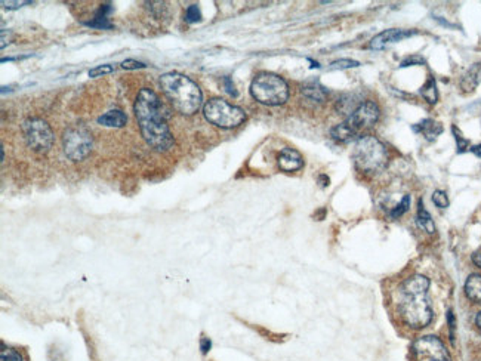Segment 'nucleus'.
Wrapping results in <instances>:
<instances>
[{
	"label": "nucleus",
	"instance_id": "obj_1",
	"mask_svg": "<svg viewBox=\"0 0 481 361\" xmlns=\"http://www.w3.org/2000/svg\"><path fill=\"white\" fill-rule=\"evenodd\" d=\"M135 116L141 134L150 147L158 151H166L174 146V137L162 114L159 96L151 89L144 87L140 91L135 101Z\"/></svg>",
	"mask_w": 481,
	"mask_h": 361
},
{
	"label": "nucleus",
	"instance_id": "obj_2",
	"mask_svg": "<svg viewBox=\"0 0 481 361\" xmlns=\"http://www.w3.org/2000/svg\"><path fill=\"white\" fill-rule=\"evenodd\" d=\"M428 289L430 280L421 274L412 276L401 284L398 310L403 322L412 329H423L432 320Z\"/></svg>",
	"mask_w": 481,
	"mask_h": 361
},
{
	"label": "nucleus",
	"instance_id": "obj_3",
	"mask_svg": "<svg viewBox=\"0 0 481 361\" xmlns=\"http://www.w3.org/2000/svg\"><path fill=\"white\" fill-rule=\"evenodd\" d=\"M160 86L178 112L184 116L194 114L201 105V91L192 79L181 73H166Z\"/></svg>",
	"mask_w": 481,
	"mask_h": 361
},
{
	"label": "nucleus",
	"instance_id": "obj_4",
	"mask_svg": "<svg viewBox=\"0 0 481 361\" xmlns=\"http://www.w3.org/2000/svg\"><path fill=\"white\" fill-rule=\"evenodd\" d=\"M353 159L359 170L366 173L381 172L388 163V151L381 141L371 135L357 139Z\"/></svg>",
	"mask_w": 481,
	"mask_h": 361
},
{
	"label": "nucleus",
	"instance_id": "obj_5",
	"mask_svg": "<svg viewBox=\"0 0 481 361\" xmlns=\"http://www.w3.org/2000/svg\"><path fill=\"white\" fill-rule=\"evenodd\" d=\"M378 118L379 107L373 101H364L344 123L335 126L330 134L337 141L348 142L359 137L364 129L372 127L378 122Z\"/></svg>",
	"mask_w": 481,
	"mask_h": 361
},
{
	"label": "nucleus",
	"instance_id": "obj_6",
	"mask_svg": "<svg viewBox=\"0 0 481 361\" xmlns=\"http://www.w3.org/2000/svg\"><path fill=\"white\" fill-rule=\"evenodd\" d=\"M251 94L261 104L282 105L289 98V87L280 76L273 73H261L253 79L251 85Z\"/></svg>",
	"mask_w": 481,
	"mask_h": 361
},
{
	"label": "nucleus",
	"instance_id": "obj_7",
	"mask_svg": "<svg viewBox=\"0 0 481 361\" xmlns=\"http://www.w3.org/2000/svg\"><path fill=\"white\" fill-rule=\"evenodd\" d=\"M203 113L212 125L223 129L236 127L242 125L246 118V114L242 108L231 105L226 100H221V98H212V100H209L205 104Z\"/></svg>",
	"mask_w": 481,
	"mask_h": 361
},
{
	"label": "nucleus",
	"instance_id": "obj_8",
	"mask_svg": "<svg viewBox=\"0 0 481 361\" xmlns=\"http://www.w3.org/2000/svg\"><path fill=\"white\" fill-rule=\"evenodd\" d=\"M92 148V135L83 126L71 127L64 135V151L74 161L83 160Z\"/></svg>",
	"mask_w": 481,
	"mask_h": 361
},
{
	"label": "nucleus",
	"instance_id": "obj_9",
	"mask_svg": "<svg viewBox=\"0 0 481 361\" xmlns=\"http://www.w3.org/2000/svg\"><path fill=\"white\" fill-rule=\"evenodd\" d=\"M24 134L31 150L47 152L53 144V134L47 122L40 118H31L24 123Z\"/></svg>",
	"mask_w": 481,
	"mask_h": 361
},
{
	"label": "nucleus",
	"instance_id": "obj_10",
	"mask_svg": "<svg viewBox=\"0 0 481 361\" xmlns=\"http://www.w3.org/2000/svg\"><path fill=\"white\" fill-rule=\"evenodd\" d=\"M416 361H452L449 351L437 336H422L413 344Z\"/></svg>",
	"mask_w": 481,
	"mask_h": 361
},
{
	"label": "nucleus",
	"instance_id": "obj_11",
	"mask_svg": "<svg viewBox=\"0 0 481 361\" xmlns=\"http://www.w3.org/2000/svg\"><path fill=\"white\" fill-rule=\"evenodd\" d=\"M416 31L413 30H401V28H391L385 30L382 33H379L378 36H375L371 42L372 49H384L387 48L389 43H396L403 39H407L410 36H415Z\"/></svg>",
	"mask_w": 481,
	"mask_h": 361
},
{
	"label": "nucleus",
	"instance_id": "obj_12",
	"mask_svg": "<svg viewBox=\"0 0 481 361\" xmlns=\"http://www.w3.org/2000/svg\"><path fill=\"white\" fill-rule=\"evenodd\" d=\"M304 166V160L302 156L294 148H283L278 155V168L285 172H295Z\"/></svg>",
	"mask_w": 481,
	"mask_h": 361
},
{
	"label": "nucleus",
	"instance_id": "obj_13",
	"mask_svg": "<svg viewBox=\"0 0 481 361\" xmlns=\"http://www.w3.org/2000/svg\"><path fill=\"white\" fill-rule=\"evenodd\" d=\"M413 130H415V132H418V134H422L428 141H434L443 132V126L439 122H435V120L427 118V120H422L421 123L413 126Z\"/></svg>",
	"mask_w": 481,
	"mask_h": 361
},
{
	"label": "nucleus",
	"instance_id": "obj_14",
	"mask_svg": "<svg viewBox=\"0 0 481 361\" xmlns=\"http://www.w3.org/2000/svg\"><path fill=\"white\" fill-rule=\"evenodd\" d=\"M481 83V64H474L461 80V87L464 92H473Z\"/></svg>",
	"mask_w": 481,
	"mask_h": 361
},
{
	"label": "nucleus",
	"instance_id": "obj_15",
	"mask_svg": "<svg viewBox=\"0 0 481 361\" xmlns=\"http://www.w3.org/2000/svg\"><path fill=\"white\" fill-rule=\"evenodd\" d=\"M128 122L126 114L120 110H111L101 117H98V123L107 127H123Z\"/></svg>",
	"mask_w": 481,
	"mask_h": 361
},
{
	"label": "nucleus",
	"instance_id": "obj_16",
	"mask_svg": "<svg viewBox=\"0 0 481 361\" xmlns=\"http://www.w3.org/2000/svg\"><path fill=\"white\" fill-rule=\"evenodd\" d=\"M465 294L468 299L475 303H481V276L471 274L465 281Z\"/></svg>",
	"mask_w": 481,
	"mask_h": 361
},
{
	"label": "nucleus",
	"instance_id": "obj_17",
	"mask_svg": "<svg viewBox=\"0 0 481 361\" xmlns=\"http://www.w3.org/2000/svg\"><path fill=\"white\" fill-rule=\"evenodd\" d=\"M302 94H304L308 100L316 101V103H323L324 100H326V95H328L326 89H324V87L316 80L308 82L302 86Z\"/></svg>",
	"mask_w": 481,
	"mask_h": 361
},
{
	"label": "nucleus",
	"instance_id": "obj_18",
	"mask_svg": "<svg viewBox=\"0 0 481 361\" xmlns=\"http://www.w3.org/2000/svg\"><path fill=\"white\" fill-rule=\"evenodd\" d=\"M416 224L421 229H423L425 233L428 234H434L435 233V224L432 221L431 215L428 213V211L423 207L422 200H419L418 203V215H416Z\"/></svg>",
	"mask_w": 481,
	"mask_h": 361
},
{
	"label": "nucleus",
	"instance_id": "obj_19",
	"mask_svg": "<svg viewBox=\"0 0 481 361\" xmlns=\"http://www.w3.org/2000/svg\"><path fill=\"white\" fill-rule=\"evenodd\" d=\"M421 95L425 98V101L430 103V104H435V103L439 101L437 85H435V80L432 78H430L428 82L422 86Z\"/></svg>",
	"mask_w": 481,
	"mask_h": 361
},
{
	"label": "nucleus",
	"instance_id": "obj_20",
	"mask_svg": "<svg viewBox=\"0 0 481 361\" xmlns=\"http://www.w3.org/2000/svg\"><path fill=\"white\" fill-rule=\"evenodd\" d=\"M360 107V104H357V98L354 95H345L344 98L338 101V112L344 113V114H353L357 108Z\"/></svg>",
	"mask_w": 481,
	"mask_h": 361
},
{
	"label": "nucleus",
	"instance_id": "obj_21",
	"mask_svg": "<svg viewBox=\"0 0 481 361\" xmlns=\"http://www.w3.org/2000/svg\"><path fill=\"white\" fill-rule=\"evenodd\" d=\"M409 207H410V197L405 195L401 199V202L396 207H393V209H391L389 215H391V218H394V220H397V218L403 216L409 211Z\"/></svg>",
	"mask_w": 481,
	"mask_h": 361
},
{
	"label": "nucleus",
	"instance_id": "obj_22",
	"mask_svg": "<svg viewBox=\"0 0 481 361\" xmlns=\"http://www.w3.org/2000/svg\"><path fill=\"white\" fill-rule=\"evenodd\" d=\"M432 202L435 206L440 207V209H446V207H449V197H447V194L444 191H440V190L435 191L432 194Z\"/></svg>",
	"mask_w": 481,
	"mask_h": 361
},
{
	"label": "nucleus",
	"instance_id": "obj_23",
	"mask_svg": "<svg viewBox=\"0 0 481 361\" xmlns=\"http://www.w3.org/2000/svg\"><path fill=\"white\" fill-rule=\"evenodd\" d=\"M359 62L357 61H353V60H338V61H333L330 64V69L332 70H344V69H353V67H359Z\"/></svg>",
	"mask_w": 481,
	"mask_h": 361
},
{
	"label": "nucleus",
	"instance_id": "obj_24",
	"mask_svg": "<svg viewBox=\"0 0 481 361\" xmlns=\"http://www.w3.org/2000/svg\"><path fill=\"white\" fill-rule=\"evenodd\" d=\"M113 71H115L113 65L104 64V65H99V67H95V69H92L91 71H89V78H99V76L110 74V73H113Z\"/></svg>",
	"mask_w": 481,
	"mask_h": 361
},
{
	"label": "nucleus",
	"instance_id": "obj_25",
	"mask_svg": "<svg viewBox=\"0 0 481 361\" xmlns=\"http://www.w3.org/2000/svg\"><path fill=\"white\" fill-rule=\"evenodd\" d=\"M0 361H22L21 355L10 348H3L0 351Z\"/></svg>",
	"mask_w": 481,
	"mask_h": 361
},
{
	"label": "nucleus",
	"instance_id": "obj_26",
	"mask_svg": "<svg viewBox=\"0 0 481 361\" xmlns=\"http://www.w3.org/2000/svg\"><path fill=\"white\" fill-rule=\"evenodd\" d=\"M185 19L188 21V23H197V21L201 19V14H200V9L197 5H192L188 9H187V14H185Z\"/></svg>",
	"mask_w": 481,
	"mask_h": 361
},
{
	"label": "nucleus",
	"instance_id": "obj_27",
	"mask_svg": "<svg viewBox=\"0 0 481 361\" xmlns=\"http://www.w3.org/2000/svg\"><path fill=\"white\" fill-rule=\"evenodd\" d=\"M121 67L126 69V70H137V69H144L145 64L135 61V60H126V61L121 62Z\"/></svg>",
	"mask_w": 481,
	"mask_h": 361
},
{
	"label": "nucleus",
	"instance_id": "obj_28",
	"mask_svg": "<svg viewBox=\"0 0 481 361\" xmlns=\"http://www.w3.org/2000/svg\"><path fill=\"white\" fill-rule=\"evenodd\" d=\"M453 132H455V135H456L455 138H456V142H457V148H459V151L466 150V147H468V141L462 138L461 132H459V130H457L456 127H453Z\"/></svg>",
	"mask_w": 481,
	"mask_h": 361
},
{
	"label": "nucleus",
	"instance_id": "obj_29",
	"mask_svg": "<svg viewBox=\"0 0 481 361\" xmlns=\"http://www.w3.org/2000/svg\"><path fill=\"white\" fill-rule=\"evenodd\" d=\"M223 86H226V91L231 95V96H237V91H236V86H234L233 80L230 78H226L223 79Z\"/></svg>",
	"mask_w": 481,
	"mask_h": 361
},
{
	"label": "nucleus",
	"instance_id": "obj_30",
	"mask_svg": "<svg viewBox=\"0 0 481 361\" xmlns=\"http://www.w3.org/2000/svg\"><path fill=\"white\" fill-rule=\"evenodd\" d=\"M30 3L31 2H5V0L2 2L3 8L6 9H17V8H21L22 5H30Z\"/></svg>",
	"mask_w": 481,
	"mask_h": 361
},
{
	"label": "nucleus",
	"instance_id": "obj_31",
	"mask_svg": "<svg viewBox=\"0 0 481 361\" xmlns=\"http://www.w3.org/2000/svg\"><path fill=\"white\" fill-rule=\"evenodd\" d=\"M416 62L423 64V60H422V58H419V57H410V58H407V60H405V61L401 62V67H409V65H412V64H416Z\"/></svg>",
	"mask_w": 481,
	"mask_h": 361
},
{
	"label": "nucleus",
	"instance_id": "obj_32",
	"mask_svg": "<svg viewBox=\"0 0 481 361\" xmlns=\"http://www.w3.org/2000/svg\"><path fill=\"white\" fill-rule=\"evenodd\" d=\"M447 320H449V326H450V339H452V342H453V331H455V315H453V311L450 310L449 312H447Z\"/></svg>",
	"mask_w": 481,
	"mask_h": 361
},
{
	"label": "nucleus",
	"instance_id": "obj_33",
	"mask_svg": "<svg viewBox=\"0 0 481 361\" xmlns=\"http://www.w3.org/2000/svg\"><path fill=\"white\" fill-rule=\"evenodd\" d=\"M210 341H209V339L208 337H201V341H200V348H201V353H203V354H206L208 351H209V349H210Z\"/></svg>",
	"mask_w": 481,
	"mask_h": 361
},
{
	"label": "nucleus",
	"instance_id": "obj_34",
	"mask_svg": "<svg viewBox=\"0 0 481 361\" xmlns=\"http://www.w3.org/2000/svg\"><path fill=\"white\" fill-rule=\"evenodd\" d=\"M473 262L477 267L481 268V252H477V254L473 255Z\"/></svg>",
	"mask_w": 481,
	"mask_h": 361
},
{
	"label": "nucleus",
	"instance_id": "obj_35",
	"mask_svg": "<svg viewBox=\"0 0 481 361\" xmlns=\"http://www.w3.org/2000/svg\"><path fill=\"white\" fill-rule=\"evenodd\" d=\"M473 152H474V155H475L477 157H481V144L473 147Z\"/></svg>",
	"mask_w": 481,
	"mask_h": 361
},
{
	"label": "nucleus",
	"instance_id": "obj_36",
	"mask_svg": "<svg viewBox=\"0 0 481 361\" xmlns=\"http://www.w3.org/2000/svg\"><path fill=\"white\" fill-rule=\"evenodd\" d=\"M475 324L478 326V329L481 331V312H478L477 317H475Z\"/></svg>",
	"mask_w": 481,
	"mask_h": 361
}]
</instances>
